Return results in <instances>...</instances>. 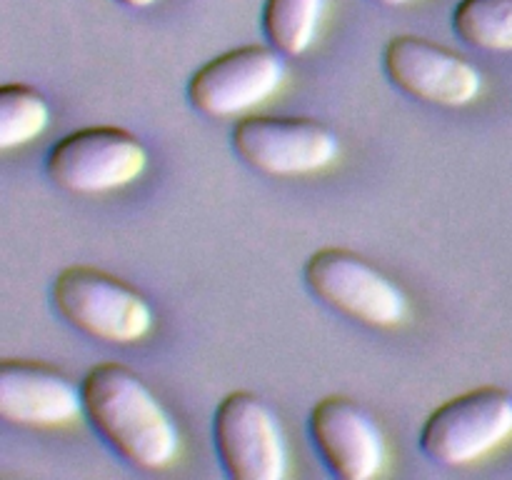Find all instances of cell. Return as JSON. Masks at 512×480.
<instances>
[{"instance_id":"obj_1","label":"cell","mask_w":512,"mask_h":480,"mask_svg":"<svg viewBox=\"0 0 512 480\" xmlns=\"http://www.w3.org/2000/svg\"><path fill=\"white\" fill-rule=\"evenodd\" d=\"M80 393L83 418L125 463L138 470H163L178 458L180 435L173 418L128 365H93Z\"/></svg>"},{"instance_id":"obj_2","label":"cell","mask_w":512,"mask_h":480,"mask_svg":"<svg viewBox=\"0 0 512 480\" xmlns=\"http://www.w3.org/2000/svg\"><path fill=\"white\" fill-rule=\"evenodd\" d=\"M53 305L60 318L88 338L133 345L153 328V308L123 278L93 265H70L53 280Z\"/></svg>"},{"instance_id":"obj_3","label":"cell","mask_w":512,"mask_h":480,"mask_svg":"<svg viewBox=\"0 0 512 480\" xmlns=\"http://www.w3.org/2000/svg\"><path fill=\"white\" fill-rule=\"evenodd\" d=\"M512 435V393L498 385L460 393L428 415L420 450L433 463L463 468L483 460Z\"/></svg>"},{"instance_id":"obj_4","label":"cell","mask_w":512,"mask_h":480,"mask_svg":"<svg viewBox=\"0 0 512 480\" xmlns=\"http://www.w3.org/2000/svg\"><path fill=\"white\" fill-rule=\"evenodd\" d=\"M148 168L138 135L115 125H90L60 138L45 155V175L60 190L100 195L128 188Z\"/></svg>"},{"instance_id":"obj_5","label":"cell","mask_w":512,"mask_h":480,"mask_svg":"<svg viewBox=\"0 0 512 480\" xmlns=\"http://www.w3.org/2000/svg\"><path fill=\"white\" fill-rule=\"evenodd\" d=\"M303 280L320 303L355 323L395 328L408 318V298L403 290L353 250H318L305 263Z\"/></svg>"},{"instance_id":"obj_6","label":"cell","mask_w":512,"mask_h":480,"mask_svg":"<svg viewBox=\"0 0 512 480\" xmlns=\"http://www.w3.org/2000/svg\"><path fill=\"white\" fill-rule=\"evenodd\" d=\"M230 145L253 170L275 178L318 173L338 158V135L315 118L248 115L233 125Z\"/></svg>"},{"instance_id":"obj_7","label":"cell","mask_w":512,"mask_h":480,"mask_svg":"<svg viewBox=\"0 0 512 480\" xmlns=\"http://www.w3.org/2000/svg\"><path fill=\"white\" fill-rule=\"evenodd\" d=\"M215 453L233 480H283L288 470L283 430L253 390H233L213 418Z\"/></svg>"},{"instance_id":"obj_8","label":"cell","mask_w":512,"mask_h":480,"mask_svg":"<svg viewBox=\"0 0 512 480\" xmlns=\"http://www.w3.org/2000/svg\"><path fill=\"white\" fill-rule=\"evenodd\" d=\"M283 80V53L273 45H243L195 70L185 95L208 118H240L278 93Z\"/></svg>"},{"instance_id":"obj_9","label":"cell","mask_w":512,"mask_h":480,"mask_svg":"<svg viewBox=\"0 0 512 480\" xmlns=\"http://www.w3.org/2000/svg\"><path fill=\"white\" fill-rule=\"evenodd\" d=\"M383 70L405 95L440 108H465L483 90L470 60L420 35H395L383 53Z\"/></svg>"},{"instance_id":"obj_10","label":"cell","mask_w":512,"mask_h":480,"mask_svg":"<svg viewBox=\"0 0 512 480\" xmlns=\"http://www.w3.org/2000/svg\"><path fill=\"white\" fill-rule=\"evenodd\" d=\"M308 430L320 460L335 478L370 480L383 470V433L353 398L328 395L318 400L310 410Z\"/></svg>"},{"instance_id":"obj_11","label":"cell","mask_w":512,"mask_h":480,"mask_svg":"<svg viewBox=\"0 0 512 480\" xmlns=\"http://www.w3.org/2000/svg\"><path fill=\"white\" fill-rule=\"evenodd\" d=\"M83 413V393L58 368L38 360L0 363V418L20 428H65Z\"/></svg>"},{"instance_id":"obj_12","label":"cell","mask_w":512,"mask_h":480,"mask_svg":"<svg viewBox=\"0 0 512 480\" xmlns=\"http://www.w3.org/2000/svg\"><path fill=\"white\" fill-rule=\"evenodd\" d=\"M323 13L325 0H265L260 25L268 45L295 58L313 45Z\"/></svg>"},{"instance_id":"obj_13","label":"cell","mask_w":512,"mask_h":480,"mask_svg":"<svg viewBox=\"0 0 512 480\" xmlns=\"http://www.w3.org/2000/svg\"><path fill=\"white\" fill-rule=\"evenodd\" d=\"M453 30L465 45L512 53V0H460L453 10Z\"/></svg>"},{"instance_id":"obj_14","label":"cell","mask_w":512,"mask_h":480,"mask_svg":"<svg viewBox=\"0 0 512 480\" xmlns=\"http://www.w3.org/2000/svg\"><path fill=\"white\" fill-rule=\"evenodd\" d=\"M50 123V108L33 85L5 83L0 88V150H13L38 138Z\"/></svg>"},{"instance_id":"obj_15","label":"cell","mask_w":512,"mask_h":480,"mask_svg":"<svg viewBox=\"0 0 512 480\" xmlns=\"http://www.w3.org/2000/svg\"><path fill=\"white\" fill-rule=\"evenodd\" d=\"M120 5H125V8H135V10H143V8H150L153 3H158V0H118Z\"/></svg>"},{"instance_id":"obj_16","label":"cell","mask_w":512,"mask_h":480,"mask_svg":"<svg viewBox=\"0 0 512 480\" xmlns=\"http://www.w3.org/2000/svg\"><path fill=\"white\" fill-rule=\"evenodd\" d=\"M370 3L383 5V8H400V5H408L413 3V0H370Z\"/></svg>"}]
</instances>
